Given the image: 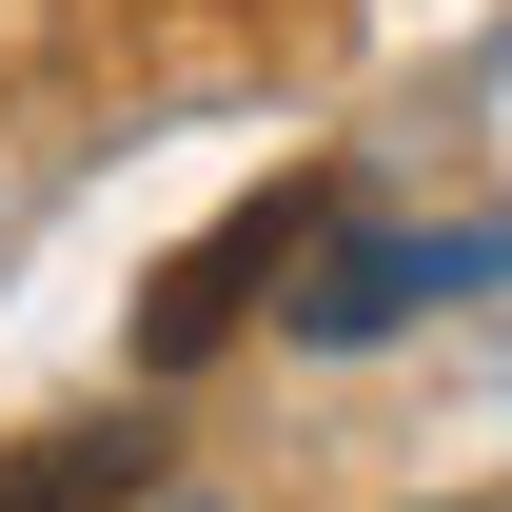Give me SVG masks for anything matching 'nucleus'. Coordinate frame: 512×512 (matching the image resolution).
<instances>
[{
    "mask_svg": "<svg viewBox=\"0 0 512 512\" xmlns=\"http://www.w3.org/2000/svg\"><path fill=\"white\" fill-rule=\"evenodd\" d=\"M119 493H158V434H138V414H79V434L0 453V512H119Z\"/></svg>",
    "mask_w": 512,
    "mask_h": 512,
    "instance_id": "7ed1b4c3",
    "label": "nucleus"
},
{
    "mask_svg": "<svg viewBox=\"0 0 512 512\" xmlns=\"http://www.w3.org/2000/svg\"><path fill=\"white\" fill-rule=\"evenodd\" d=\"M316 217H335V178H256L217 237H178V256H158V296H138V355H158V375H197V355H217L296 256H316Z\"/></svg>",
    "mask_w": 512,
    "mask_h": 512,
    "instance_id": "f257e3e1",
    "label": "nucleus"
},
{
    "mask_svg": "<svg viewBox=\"0 0 512 512\" xmlns=\"http://www.w3.org/2000/svg\"><path fill=\"white\" fill-rule=\"evenodd\" d=\"M453 276H473V237H355V256L296 276V335H394L414 296H453Z\"/></svg>",
    "mask_w": 512,
    "mask_h": 512,
    "instance_id": "f03ea898",
    "label": "nucleus"
}]
</instances>
